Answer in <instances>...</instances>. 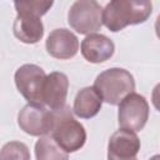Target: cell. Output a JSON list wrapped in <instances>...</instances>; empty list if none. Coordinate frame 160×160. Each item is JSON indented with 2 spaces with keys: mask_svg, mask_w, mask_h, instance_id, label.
<instances>
[{
  "mask_svg": "<svg viewBox=\"0 0 160 160\" xmlns=\"http://www.w3.org/2000/svg\"><path fill=\"white\" fill-rule=\"evenodd\" d=\"M46 76L48 75L40 66L35 64H24L16 70L14 80L19 92L28 102L44 105L42 91Z\"/></svg>",
  "mask_w": 160,
  "mask_h": 160,
  "instance_id": "5",
  "label": "cell"
},
{
  "mask_svg": "<svg viewBox=\"0 0 160 160\" xmlns=\"http://www.w3.org/2000/svg\"><path fill=\"white\" fill-rule=\"evenodd\" d=\"M69 79L64 72L54 71L46 76L42 91V102L50 110H60L66 106Z\"/></svg>",
  "mask_w": 160,
  "mask_h": 160,
  "instance_id": "10",
  "label": "cell"
},
{
  "mask_svg": "<svg viewBox=\"0 0 160 160\" xmlns=\"http://www.w3.org/2000/svg\"><path fill=\"white\" fill-rule=\"evenodd\" d=\"M12 31L16 39L24 44H36L44 36V25L40 16L31 14H18L14 20Z\"/></svg>",
  "mask_w": 160,
  "mask_h": 160,
  "instance_id": "12",
  "label": "cell"
},
{
  "mask_svg": "<svg viewBox=\"0 0 160 160\" xmlns=\"http://www.w3.org/2000/svg\"><path fill=\"white\" fill-rule=\"evenodd\" d=\"M54 0H30L24 6L16 9L18 14H31L36 16L45 15L52 6Z\"/></svg>",
  "mask_w": 160,
  "mask_h": 160,
  "instance_id": "16",
  "label": "cell"
},
{
  "mask_svg": "<svg viewBox=\"0 0 160 160\" xmlns=\"http://www.w3.org/2000/svg\"><path fill=\"white\" fill-rule=\"evenodd\" d=\"M94 86L105 102L119 105L126 95L135 90V80L128 70L110 68L96 76Z\"/></svg>",
  "mask_w": 160,
  "mask_h": 160,
  "instance_id": "3",
  "label": "cell"
},
{
  "mask_svg": "<svg viewBox=\"0 0 160 160\" xmlns=\"http://www.w3.org/2000/svg\"><path fill=\"white\" fill-rule=\"evenodd\" d=\"M152 12L151 0H110L102 10V24L112 32L145 22Z\"/></svg>",
  "mask_w": 160,
  "mask_h": 160,
  "instance_id": "1",
  "label": "cell"
},
{
  "mask_svg": "<svg viewBox=\"0 0 160 160\" xmlns=\"http://www.w3.org/2000/svg\"><path fill=\"white\" fill-rule=\"evenodd\" d=\"M102 98L95 86H86L78 91L72 112L80 119H90L98 115L102 105Z\"/></svg>",
  "mask_w": 160,
  "mask_h": 160,
  "instance_id": "13",
  "label": "cell"
},
{
  "mask_svg": "<svg viewBox=\"0 0 160 160\" xmlns=\"http://www.w3.org/2000/svg\"><path fill=\"white\" fill-rule=\"evenodd\" d=\"M54 121L50 135L68 152L80 150L86 141V131L81 122L74 119L69 106L60 110H52Z\"/></svg>",
  "mask_w": 160,
  "mask_h": 160,
  "instance_id": "2",
  "label": "cell"
},
{
  "mask_svg": "<svg viewBox=\"0 0 160 160\" xmlns=\"http://www.w3.org/2000/svg\"><path fill=\"white\" fill-rule=\"evenodd\" d=\"M151 101H152V105L154 108L160 111V82L155 85V88L152 89V92H151Z\"/></svg>",
  "mask_w": 160,
  "mask_h": 160,
  "instance_id": "17",
  "label": "cell"
},
{
  "mask_svg": "<svg viewBox=\"0 0 160 160\" xmlns=\"http://www.w3.org/2000/svg\"><path fill=\"white\" fill-rule=\"evenodd\" d=\"M54 121L52 110H48L44 105L31 104L25 105L18 115L20 129L31 136H42L51 132Z\"/></svg>",
  "mask_w": 160,
  "mask_h": 160,
  "instance_id": "7",
  "label": "cell"
},
{
  "mask_svg": "<svg viewBox=\"0 0 160 160\" xmlns=\"http://www.w3.org/2000/svg\"><path fill=\"white\" fill-rule=\"evenodd\" d=\"M30 0H14V5H15V10L16 9H19V8H21V6H24L25 4H28Z\"/></svg>",
  "mask_w": 160,
  "mask_h": 160,
  "instance_id": "19",
  "label": "cell"
},
{
  "mask_svg": "<svg viewBox=\"0 0 160 160\" xmlns=\"http://www.w3.org/2000/svg\"><path fill=\"white\" fill-rule=\"evenodd\" d=\"M68 22L81 35L92 34L102 26V9L95 0H76L69 9Z\"/></svg>",
  "mask_w": 160,
  "mask_h": 160,
  "instance_id": "4",
  "label": "cell"
},
{
  "mask_svg": "<svg viewBox=\"0 0 160 160\" xmlns=\"http://www.w3.org/2000/svg\"><path fill=\"white\" fill-rule=\"evenodd\" d=\"M0 158L1 159H24V160H29L30 154H29L28 146L24 142L10 141V142H8L2 146L1 152H0Z\"/></svg>",
  "mask_w": 160,
  "mask_h": 160,
  "instance_id": "15",
  "label": "cell"
},
{
  "mask_svg": "<svg viewBox=\"0 0 160 160\" xmlns=\"http://www.w3.org/2000/svg\"><path fill=\"white\" fill-rule=\"evenodd\" d=\"M155 32H156V36H158L159 40H160V14L158 15L156 21H155Z\"/></svg>",
  "mask_w": 160,
  "mask_h": 160,
  "instance_id": "18",
  "label": "cell"
},
{
  "mask_svg": "<svg viewBox=\"0 0 160 160\" xmlns=\"http://www.w3.org/2000/svg\"><path fill=\"white\" fill-rule=\"evenodd\" d=\"M140 150V140L136 131L130 129H119L109 139L108 159L109 160H131L135 159Z\"/></svg>",
  "mask_w": 160,
  "mask_h": 160,
  "instance_id": "8",
  "label": "cell"
},
{
  "mask_svg": "<svg viewBox=\"0 0 160 160\" xmlns=\"http://www.w3.org/2000/svg\"><path fill=\"white\" fill-rule=\"evenodd\" d=\"M149 119V104L146 99L136 92H130L119 104L118 121L119 126L140 131Z\"/></svg>",
  "mask_w": 160,
  "mask_h": 160,
  "instance_id": "6",
  "label": "cell"
},
{
  "mask_svg": "<svg viewBox=\"0 0 160 160\" xmlns=\"http://www.w3.org/2000/svg\"><path fill=\"white\" fill-rule=\"evenodd\" d=\"M81 55L84 59L92 64H101L109 60L115 51L112 40L102 34H89L81 41Z\"/></svg>",
  "mask_w": 160,
  "mask_h": 160,
  "instance_id": "11",
  "label": "cell"
},
{
  "mask_svg": "<svg viewBox=\"0 0 160 160\" xmlns=\"http://www.w3.org/2000/svg\"><path fill=\"white\" fill-rule=\"evenodd\" d=\"M35 158L38 160H66L69 154L55 141V139L48 134L40 136L35 144Z\"/></svg>",
  "mask_w": 160,
  "mask_h": 160,
  "instance_id": "14",
  "label": "cell"
},
{
  "mask_svg": "<svg viewBox=\"0 0 160 160\" xmlns=\"http://www.w3.org/2000/svg\"><path fill=\"white\" fill-rule=\"evenodd\" d=\"M45 46L50 56L59 60H68L78 54L79 40L68 29H55L49 34Z\"/></svg>",
  "mask_w": 160,
  "mask_h": 160,
  "instance_id": "9",
  "label": "cell"
}]
</instances>
